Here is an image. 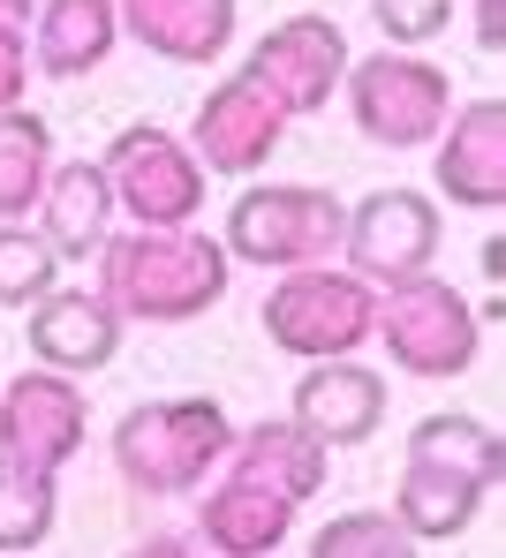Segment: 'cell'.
Segmentation results:
<instances>
[{
  "instance_id": "1",
  "label": "cell",
  "mask_w": 506,
  "mask_h": 558,
  "mask_svg": "<svg viewBox=\"0 0 506 558\" xmlns=\"http://www.w3.org/2000/svg\"><path fill=\"white\" fill-rule=\"evenodd\" d=\"M99 265V294L121 325H197L227 302V250L204 227H113Z\"/></svg>"
},
{
  "instance_id": "2",
  "label": "cell",
  "mask_w": 506,
  "mask_h": 558,
  "mask_svg": "<svg viewBox=\"0 0 506 558\" xmlns=\"http://www.w3.org/2000/svg\"><path fill=\"white\" fill-rule=\"evenodd\" d=\"M234 446V415L204 392H182V400H136L106 453H113V475L136 490V498H197L204 483L219 475Z\"/></svg>"
},
{
  "instance_id": "3",
  "label": "cell",
  "mask_w": 506,
  "mask_h": 558,
  "mask_svg": "<svg viewBox=\"0 0 506 558\" xmlns=\"http://www.w3.org/2000/svg\"><path fill=\"white\" fill-rule=\"evenodd\" d=\"M340 227H348V204L333 189L257 182L219 219V250H227V265H250V272H303V265L340 257Z\"/></svg>"
},
{
  "instance_id": "4",
  "label": "cell",
  "mask_w": 506,
  "mask_h": 558,
  "mask_svg": "<svg viewBox=\"0 0 506 558\" xmlns=\"http://www.w3.org/2000/svg\"><path fill=\"white\" fill-rule=\"evenodd\" d=\"M257 325L280 355L296 363H333V355H363L371 325H378V287L356 279L348 265H303V272H273Z\"/></svg>"
},
{
  "instance_id": "5",
  "label": "cell",
  "mask_w": 506,
  "mask_h": 558,
  "mask_svg": "<svg viewBox=\"0 0 506 558\" xmlns=\"http://www.w3.org/2000/svg\"><path fill=\"white\" fill-rule=\"evenodd\" d=\"M371 340L394 355L401 377L446 385V377H461L484 355V317H477V302H469L454 279L415 272V279L378 287V325H371Z\"/></svg>"
},
{
  "instance_id": "6",
  "label": "cell",
  "mask_w": 506,
  "mask_h": 558,
  "mask_svg": "<svg viewBox=\"0 0 506 558\" xmlns=\"http://www.w3.org/2000/svg\"><path fill=\"white\" fill-rule=\"evenodd\" d=\"M340 98H348V121H356L378 151H431V136H438L446 113H454V76H446L438 61H423V53L378 46V53L348 61Z\"/></svg>"
},
{
  "instance_id": "7",
  "label": "cell",
  "mask_w": 506,
  "mask_h": 558,
  "mask_svg": "<svg viewBox=\"0 0 506 558\" xmlns=\"http://www.w3.org/2000/svg\"><path fill=\"white\" fill-rule=\"evenodd\" d=\"M99 167H106V189H113V211H121L129 227H197L204 182H212V174L197 167V151H190L174 129H159V121L113 129Z\"/></svg>"
},
{
  "instance_id": "8",
  "label": "cell",
  "mask_w": 506,
  "mask_h": 558,
  "mask_svg": "<svg viewBox=\"0 0 506 558\" xmlns=\"http://www.w3.org/2000/svg\"><path fill=\"white\" fill-rule=\"evenodd\" d=\"M348 61H356V53H348V31H340L333 15L303 8V15H280V23L242 53V76L273 98L288 121H303V113H325V106L340 98Z\"/></svg>"
},
{
  "instance_id": "9",
  "label": "cell",
  "mask_w": 506,
  "mask_h": 558,
  "mask_svg": "<svg viewBox=\"0 0 506 558\" xmlns=\"http://www.w3.org/2000/svg\"><path fill=\"white\" fill-rule=\"evenodd\" d=\"M438 204L423 189H371L363 204H348V227H340V265L371 287H394L438 265Z\"/></svg>"
},
{
  "instance_id": "10",
  "label": "cell",
  "mask_w": 506,
  "mask_h": 558,
  "mask_svg": "<svg viewBox=\"0 0 506 558\" xmlns=\"http://www.w3.org/2000/svg\"><path fill=\"white\" fill-rule=\"evenodd\" d=\"M92 438V400H84V377H61V371H15L0 385V453L8 461H31V468H61L84 453Z\"/></svg>"
},
{
  "instance_id": "11",
  "label": "cell",
  "mask_w": 506,
  "mask_h": 558,
  "mask_svg": "<svg viewBox=\"0 0 506 558\" xmlns=\"http://www.w3.org/2000/svg\"><path fill=\"white\" fill-rule=\"evenodd\" d=\"M182 144L197 151L204 174H257V167L280 159V144H288V113L234 69V76H219V84L197 98Z\"/></svg>"
},
{
  "instance_id": "12",
  "label": "cell",
  "mask_w": 506,
  "mask_h": 558,
  "mask_svg": "<svg viewBox=\"0 0 506 558\" xmlns=\"http://www.w3.org/2000/svg\"><path fill=\"white\" fill-rule=\"evenodd\" d=\"M431 182L461 211H499L506 204V106L499 98H454L446 129L431 136Z\"/></svg>"
},
{
  "instance_id": "13",
  "label": "cell",
  "mask_w": 506,
  "mask_h": 558,
  "mask_svg": "<svg viewBox=\"0 0 506 558\" xmlns=\"http://www.w3.org/2000/svg\"><path fill=\"white\" fill-rule=\"evenodd\" d=\"M288 423L310 430L325 453H340V446H371V438L386 430V377L371 371V363H356V355L310 363V371L296 377V408H288Z\"/></svg>"
},
{
  "instance_id": "14",
  "label": "cell",
  "mask_w": 506,
  "mask_h": 558,
  "mask_svg": "<svg viewBox=\"0 0 506 558\" xmlns=\"http://www.w3.org/2000/svg\"><path fill=\"white\" fill-rule=\"evenodd\" d=\"M31 363L38 371H61V377H92L106 371L113 355H121V317H113V302H106L99 287H53V294H38L31 310Z\"/></svg>"
},
{
  "instance_id": "15",
  "label": "cell",
  "mask_w": 506,
  "mask_h": 558,
  "mask_svg": "<svg viewBox=\"0 0 506 558\" xmlns=\"http://www.w3.org/2000/svg\"><path fill=\"white\" fill-rule=\"evenodd\" d=\"M113 15H121V38H136L152 61H174V69H212L242 23L234 0H113Z\"/></svg>"
},
{
  "instance_id": "16",
  "label": "cell",
  "mask_w": 506,
  "mask_h": 558,
  "mask_svg": "<svg viewBox=\"0 0 506 558\" xmlns=\"http://www.w3.org/2000/svg\"><path fill=\"white\" fill-rule=\"evenodd\" d=\"M219 475L257 483V490H273V498H288V506L303 513L310 498L325 490L333 461H325V446H317L310 430H296L288 415H265V423H242V430H234V446H227Z\"/></svg>"
},
{
  "instance_id": "17",
  "label": "cell",
  "mask_w": 506,
  "mask_h": 558,
  "mask_svg": "<svg viewBox=\"0 0 506 558\" xmlns=\"http://www.w3.org/2000/svg\"><path fill=\"white\" fill-rule=\"evenodd\" d=\"M113 227H121V211H113V189H106L99 159H53L46 196H38V234H46V250H53L61 265H92Z\"/></svg>"
},
{
  "instance_id": "18",
  "label": "cell",
  "mask_w": 506,
  "mask_h": 558,
  "mask_svg": "<svg viewBox=\"0 0 506 558\" xmlns=\"http://www.w3.org/2000/svg\"><path fill=\"white\" fill-rule=\"evenodd\" d=\"M197 536L212 558H280V544L296 536V506L257 483L219 475L197 490Z\"/></svg>"
},
{
  "instance_id": "19",
  "label": "cell",
  "mask_w": 506,
  "mask_h": 558,
  "mask_svg": "<svg viewBox=\"0 0 506 558\" xmlns=\"http://www.w3.org/2000/svg\"><path fill=\"white\" fill-rule=\"evenodd\" d=\"M121 46V15L113 0H38L31 15V69L53 84H84L99 76Z\"/></svg>"
},
{
  "instance_id": "20",
  "label": "cell",
  "mask_w": 506,
  "mask_h": 558,
  "mask_svg": "<svg viewBox=\"0 0 506 558\" xmlns=\"http://www.w3.org/2000/svg\"><path fill=\"white\" fill-rule=\"evenodd\" d=\"M484 483L477 475H454V468H431V461H408L401 483H394V521H401L415 544H454L477 529L484 513Z\"/></svg>"
},
{
  "instance_id": "21",
  "label": "cell",
  "mask_w": 506,
  "mask_h": 558,
  "mask_svg": "<svg viewBox=\"0 0 506 558\" xmlns=\"http://www.w3.org/2000/svg\"><path fill=\"white\" fill-rule=\"evenodd\" d=\"M408 461H431V468H454V475H477V483L492 490V483H499V468H506V446H499V430H492L484 415L438 408V415H423V423L408 430Z\"/></svg>"
},
{
  "instance_id": "22",
  "label": "cell",
  "mask_w": 506,
  "mask_h": 558,
  "mask_svg": "<svg viewBox=\"0 0 506 558\" xmlns=\"http://www.w3.org/2000/svg\"><path fill=\"white\" fill-rule=\"evenodd\" d=\"M46 174H53V129H46V113L8 106L0 113V227L38 211Z\"/></svg>"
},
{
  "instance_id": "23",
  "label": "cell",
  "mask_w": 506,
  "mask_h": 558,
  "mask_svg": "<svg viewBox=\"0 0 506 558\" xmlns=\"http://www.w3.org/2000/svg\"><path fill=\"white\" fill-rule=\"evenodd\" d=\"M53 521H61V475L0 453V558L38 551L53 536Z\"/></svg>"
},
{
  "instance_id": "24",
  "label": "cell",
  "mask_w": 506,
  "mask_h": 558,
  "mask_svg": "<svg viewBox=\"0 0 506 558\" xmlns=\"http://www.w3.org/2000/svg\"><path fill=\"white\" fill-rule=\"evenodd\" d=\"M53 287H61V257L46 250V234L23 227V219H8L0 227V310H31Z\"/></svg>"
},
{
  "instance_id": "25",
  "label": "cell",
  "mask_w": 506,
  "mask_h": 558,
  "mask_svg": "<svg viewBox=\"0 0 506 558\" xmlns=\"http://www.w3.org/2000/svg\"><path fill=\"white\" fill-rule=\"evenodd\" d=\"M310 558H415V536H408L394 513H340L310 536Z\"/></svg>"
},
{
  "instance_id": "26",
  "label": "cell",
  "mask_w": 506,
  "mask_h": 558,
  "mask_svg": "<svg viewBox=\"0 0 506 558\" xmlns=\"http://www.w3.org/2000/svg\"><path fill=\"white\" fill-rule=\"evenodd\" d=\"M371 23L378 38H394V53H423L431 38H446L454 0H371Z\"/></svg>"
},
{
  "instance_id": "27",
  "label": "cell",
  "mask_w": 506,
  "mask_h": 558,
  "mask_svg": "<svg viewBox=\"0 0 506 558\" xmlns=\"http://www.w3.org/2000/svg\"><path fill=\"white\" fill-rule=\"evenodd\" d=\"M31 76H38V69H31V31H8V23H0V113L31 98Z\"/></svg>"
},
{
  "instance_id": "28",
  "label": "cell",
  "mask_w": 506,
  "mask_h": 558,
  "mask_svg": "<svg viewBox=\"0 0 506 558\" xmlns=\"http://www.w3.org/2000/svg\"><path fill=\"white\" fill-rule=\"evenodd\" d=\"M469 38H477V53H499L506 46V0H469Z\"/></svg>"
},
{
  "instance_id": "29",
  "label": "cell",
  "mask_w": 506,
  "mask_h": 558,
  "mask_svg": "<svg viewBox=\"0 0 506 558\" xmlns=\"http://www.w3.org/2000/svg\"><path fill=\"white\" fill-rule=\"evenodd\" d=\"M121 558H197L190 551V536H174V529H159V536H136Z\"/></svg>"
},
{
  "instance_id": "30",
  "label": "cell",
  "mask_w": 506,
  "mask_h": 558,
  "mask_svg": "<svg viewBox=\"0 0 506 558\" xmlns=\"http://www.w3.org/2000/svg\"><path fill=\"white\" fill-rule=\"evenodd\" d=\"M31 15H38V0H0V23L8 31H31Z\"/></svg>"
}]
</instances>
